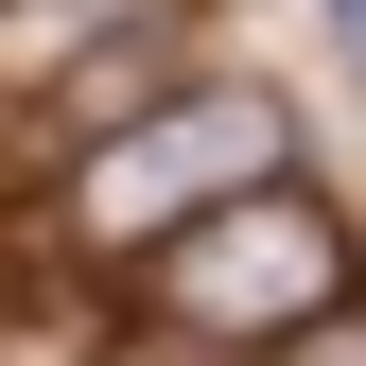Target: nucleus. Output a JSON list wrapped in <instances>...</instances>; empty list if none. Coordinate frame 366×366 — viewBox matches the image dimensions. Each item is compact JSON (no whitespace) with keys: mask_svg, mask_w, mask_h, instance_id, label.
<instances>
[{"mask_svg":"<svg viewBox=\"0 0 366 366\" xmlns=\"http://www.w3.org/2000/svg\"><path fill=\"white\" fill-rule=\"evenodd\" d=\"M122 35H174V0H18V18H0V70L53 105V87H70V70H105Z\"/></svg>","mask_w":366,"mask_h":366,"instance_id":"7ed1b4c3","label":"nucleus"},{"mask_svg":"<svg viewBox=\"0 0 366 366\" xmlns=\"http://www.w3.org/2000/svg\"><path fill=\"white\" fill-rule=\"evenodd\" d=\"M280 157H297L280 87H174L157 122L87 140V174H70V227H87V244H192L209 209L280 192Z\"/></svg>","mask_w":366,"mask_h":366,"instance_id":"f257e3e1","label":"nucleus"},{"mask_svg":"<svg viewBox=\"0 0 366 366\" xmlns=\"http://www.w3.org/2000/svg\"><path fill=\"white\" fill-rule=\"evenodd\" d=\"M349 280H366L349 227L314 209L297 174H280V192H244V209H209L192 244H157V314H174V332H209V349H314V332L349 314Z\"/></svg>","mask_w":366,"mask_h":366,"instance_id":"f03ea898","label":"nucleus"},{"mask_svg":"<svg viewBox=\"0 0 366 366\" xmlns=\"http://www.w3.org/2000/svg\"><path fill=\"white\" fill-rule=\"evenodd\" d=\"M314 18H332V53H349V87H366V0H314Z\"/></svg>","mask_w":366,"mask_h":366,"instance_id":"39448f33","label":"nucleus"},{"mask_svg":"<svg viewBox=\"0 0 366 366\" xmlns=\"http://www.w3.org/2000/svg\"><path fill=\"white\" fill-rule=\"evenodd\" d=\"M280 366H366V314H332V332H314V349H280Z\"/></svg>","mask_w":366,"mask_h":366,"instance_id":"20e7f679","label":"nucleus"}]
</instances>
